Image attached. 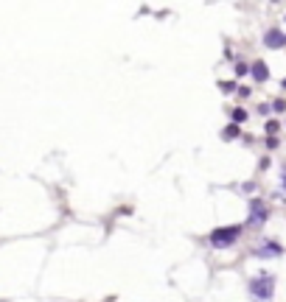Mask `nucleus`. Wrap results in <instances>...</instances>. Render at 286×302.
I'll list each match as a JSON object with an SVG mask.
<instances>
[{
    "mask_svg": "<svg viewBox=\"0 0 286 302\" xmlns=\"http://www.w3.org/2000/svg\"><path fill=\"white\" fill-rule=\"evenodd\" d=\"M269 109H272V104H261V106H258V115L264 118V115H269Z\"/></svg>",
    "mask_w": 286,
    "mask_h": 302,
    "instance_id": "nucleus-13",
    "label": "nucleus"
},
{
    "mask_svg": "<svg viewBox=\"0 0 286 302\" xmlns=\"http://www.w3.org/2000/svg\"><path fill=\"white\" fill-rule=\"evenodd\" d=\"M269 221V207L264 199H250V224H267Z\"/></svg>",
    "mask_w": 286,
    "mask_h": 302,
    "instance_id": "nucleus-3",
    "label": "nucleus"
},
{
    "mask_svg": "<svg viewBox=\"0 0 286 302\" xmlns=\"http://www.w3.org/2000/svg\"><path fill=\"white\" fill-rule=\"evenodd\" d=\"M252 78H255V81H258V84H264V81H267L269 78V67H267V62H252Z\"/></svg>",
    "mask_w": 286,
    "mask_h": 302,
    "instance_id": "nucleus-5",
    "label": "nucleus"
},
{
    "mask_svg": "<svg viewBox=\"0 0 286 302\" xmlns=\"http://www.w3.org/2000/svg\"><path fill=\"white\" fill-rule=\"evenodd\" d=\"M272 283H275V280H272L269 274L255 277V280L250 283V294H252V297H258V300H269V297L275 294V285H272Z\"/></svg>",
    "mask_w": 286,
    "mask_h": 302,
    "instance_id": "nucleus-2",
    "label": "nucleus"
},
{
    "mask_svg": "<svg viewBox=\"0 0 286 302\" xmlns=\"http://www.w3.org/2000/svg\"><path fill=\"white\" fill-rule=\"evenodd\" d=\"M219 90H222V93H236L233 81H219Z\"/></svg>",
    "mask_w": 286,
    "mask_h": 302,
    "instance_id": "nucleus-11",
    "label": "nucleus"
},
{
    "mask_svg": "<svg viewBox=\"0 0 286 302\" xmlns=\"http://www.w3.org/2000/svg\"><path fill=\"white\" fill-rule=\"evenodd\" d=\"M255 252L267 258V255H281V252H284V249H281V243H275V241H264V243H261V246H258V249H255Z\"/></svg>",
    "mask_w": 286,
    "mask_h": 302,
    "instance_id": "nucleus-6",
    "label": "nucleus"
},
{
    "mask_svg": "<svg viewBox=\"0 0 286 302\" xmlns=\"http://www.w3.org/2000/svg\"><path fill=\"white\" fill-rule=\"evenodd\" d=\"M272 109H275V112H286V101H284V98L272 101Z\"/></svg>",
    "mask_w": 286,
    "mask_h": 302,
    "instance_id": "nucleus-12",
    "label": "nucleus"
},
{
    "mask_svg": "<svg viewBox=\"0 0 286 302\" xmlns=\"http://www.w3.org/2000/svg\"><path fill=\"white\" fill-rule=\"evenodd\" d=\"M236 93L242 95V98H247V95H250V90H247V87H236Z\"/></svg>",
    "mask_w": 286,
    "mask_h": 302,
    "instance_id": "nucleus-14",
    "label": "nucleus"
},
{
    "mask_svg": "<svg viewBox=\"0 0 286 302\" xmlns=\"http://www.w3.org/2000/svg\"><path fill=\"white\" fill-rule=\"evenodd\" d=\"M281 87H284V90H286V78H284V81H281Z\"/></svg>",
    "mask_w": 286,
    "mask_h": 302,
    "instance_id": "nucleus-15",
    "label": "nucleus"
},
{
    "mask_svg": "<svg viewBox=\"0 0 286 302\" xmlns=\"http://www.w3.org/2000/svg\"><path fill=\"white\" fill-rule=\"evenodd\" d=\"M247 121V109H233V123H244Z\"/></svg>",
    "mask_w": 286,
    "mask_h": 302,
    "instance_id": "nucleus-9",
    "label": "nucleus"
},
{
    "mask_svg": "<svg viewBox=\"0 0 286 302\" xmlns=\"http://www.w3.org/2000/svg\"><path fill=\"white\" fill-rule=\"evenodd\" d=\"M264 132H267L269 137H275L278 132H281V123H278V121H267V126H264Z\"/></svg>",
    "mask_w": 286,
    "mask_h": 302,
    "instance_id": "nucleus-8",
    "label": "nucleus"
},
{
    "mask_svg": "<svg viewBox=\"0 0 286 302\" xmlns=\"http://www.w3.org/2000/svg\"><path fill=\"white\" fill-rule=\"evenodd\" d=\"M264 45L272 48V51H278V48H284L286 45V34L284 31H278V28H269L267 34H264Z\"/></svg>",
    "mask_w": 286,
    "mask_h": 302,
    "instance_id": "nucleus-4",
    "label": "nucleus"
},
{
    "mask_svg": "<svg viewBox=\"0 0 286 302\" xmlns=\"http://www.w3.org/2000/svg\"><path fill=\"white\" fill-rule=\"evenodd\" d=\"M242 134V129H239V123H227L225 132H222V140H236Z\"/></svg>",
    "mask_w": 286,
    "mask_h": 302,
    "instance_id": "nucleus-7",
    "label": "nucleus"
},
{
    "mask_svg": "<svg viewBox=\"0 0 286 302\" xmlns=\"http://www.w3.org/2000/svg\"><path fill=\"white\" fill-rule=\"evenodd\" d=\"M247 73H250V67L244 62H236V76H247Z\"/></svg>",
    "mask_w": 286,
    "mask_h": 302,
    "instance_id": "nucleus-10",
    "label": "nucleus"
},
{
    "mask_svg": "<svg viewBox=\"0 0 286 302\" xmlns=\"http://www.w3.org/2000/svg\"><path fill=\"white\" fill-rule=\"evenodd\" d=\"M242 233H244V227H239V224H230V227H219V230H213L210 233V246L213 249H227V246H233L239 238H242Z\"/></svg>",
    "mask_w": 286,
    "mask_h": 302,
    "instance_id": "nucleus-1",
    "label": "nucleus"
}]
</instances>
